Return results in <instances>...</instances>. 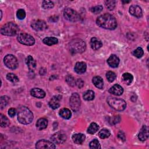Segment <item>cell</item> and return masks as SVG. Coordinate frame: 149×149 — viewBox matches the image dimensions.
I'll return each mask as SVG.
<instances>
[{"mask_svg": "<svg viewBox=\"0 0 149 149\" xmlns=\"http://www.w3.org/2000/svg\"><path fill=\"white\" fill-rule=\"evenodd\" d=\"M105 6L106 8L109 9V10H113L115 7V4H116V1H113V0H111V1H106L105 2Z\"/></svg>", "mask_w": 149, "mask_h": 149, "instance_id": "34", "label": "cell"}, {"mask_svg": "<svg viewBox=\"0 0 149 149\" xmlns=\"http://www.w3.org/2000/svg\"><path fill=\"white\" fill-rule=\"evenodd\" d=\"M69 50L73 54L82 53L86 50L85 42L81 39L76 38L72 40L69 44Z\"/></svg>", "mask_w": 149, "mask_h": 149, "instance_id": "4", "label": "cell"}, {"mask_svg": "<svg viewBox=\"0 0 149 149\" xmlns=\"http://www.w3.org/2000/svg\"><path fill=\"white\" fill-rule=\"evenodd\" d=\"M110 134H111V133L109 130L107 129H102L98 133L99 137L102 139H104L109 137Z\"/></svg>", "mask_w": 149, "mask_h": 149, "instance_id": "30", "label": "cell"}, {"mask_svg": "<svg viewBox=\"0 0 149 149\" xmlns=\"http://www.w3.org/2000/svg\"><path fill=\"white\" fill-rule=\"evenodd\" d=\"M59 115L66 119H69L70 118L71 115H72V113L70 112V111L68 109V108H62L60 110L59 113Z\"/></svg>", "mask_w": 149, "mask_h": 149, "instance_id": "26", "label": "cell"}, {"mask_svg": "<svg viewBox=\"0 0 149 149\" xmlns=\"http://www.w3.org/2000/svg\"><path fill=\"white\" fill-rule=\"evenodd\" d=\"M42 42L49 46L56 44L58 43V40L54 37H45V38L43 39Z\"/></svg>", "mask_w": 149, "mask_h": 149, "instance_id": "25", "label": "cell"}, {"mask_svg": "<svg viewBox=\"0 0 149 149\" xmlns=\"http://www.w3.org/2000/svg\"><path fill=\"white\" fill-rule=\"evenodd\" d=\"M90 46L94 50H98L102 46L101 41L97 37H93L90 40Z\"/></svg>", "mask_w": 149, "mask_h": 149, "instance_id": "19", "label": "cell"}, {"mask_svg": "<svg viewBox=\"0 0 149 149\" xmlns=\"http://www.w3.org/2000/svg\"><path fill=\"white\" fill-rule=\"evenodd\" d=\"M98 129H99L98 125L97 123L93 122L90 125L89 127H88L87 132L90 134H94L95 132H97L98 130Z\"/></svg>", "mask_w": 149, "mask_h": 149, "instance_id": "29", "label": "cell"}, {"mask_svg": "<svg viewBox=\"0 0 149 149\" xmlns=\"http://www.w3.org/2000/svg\"><path fill=\"white\" fill-rule=\"evenodd\" d=\"M96 23L100 27L108 30H114L117 26L116 19L109 13H105L98 17Z\"/></svg>", "mask_w": 149, "mask_h": 149, "instance_id": "1", "label": "cell"}, {"mask_svg": "<svg viewBox=\"0 0 149 149\" xmlns=\"http://www.w3.org/2000/svg\"><path fill=\"white\" fill-rule=\"evenodd\" d=\"M31 95L36 98H43L45 96V93L38 88H34L30 91Z\"/></svg>", "mask_w": 149, "mask_h": 149, "instance_id": "20", "label": "cell"}, {"mask_svg": "<svg viewBox=\"0 0 149 149\" xmlns=\"http://www.w3.org/2000/svg\"><path fill=\"white\" fill-rule=\"evenodd\" d=\"M87 69V66L86 63L84 62H77L74 66V71L78 74L84 73Z\"/></svg>", "mask_w": 149, "mask_h": 149, "instance_id": "17", "label": "cell"}, {"mask_svg": "<svg viewBox=\"0 0 149 149\" xmlns=\"http://www.w3.org/2000/svg\"><path fill=\"white\" fill-rule=\"evenodd\" d=\"M120 120V116L119 115H116V116H114L113 117H112L110 121H111V124L114 125V124H116V123L119 122Z\"/></svg>", "mask_w": 149, "mask_h": 149, "instance_id": "42", "label": "cell"}, {"mask_svg": "<svg viewBox=\"0 0 149 149\" xmlns=\"http://www.w3.org/2000/svg\"><path fill=\"white\" fill-rule=\"evenodd\" d=\"M61 98L62 96L59 95L52 97V98L50 100L48 103L49 107L53 109L58 108L60 106V101L61 100Z\"/></svg>", "mask_w": 149, "mask_h": 149, "instance_id": "14", "label": "cell"}, {"mask_svg": "<svg viewBox=\"0 0 149 149\" xmlns=\"http://www.w3.org/2000/svg\"><path fill=\"white\" fill-rule=\"evenodd\" d=\"M89 146H90V148H93H93H95V149L101 148V146H100V142L97 139H94L93 140H92L90 143Z\"/></svg>", "mask_w": 149, "mask_h": 149, "instance_id": "36", "label": "cell"}, {"mask_svg": "<svg viewBox=\"0 0 149 149\" xmlns=\"http://www.w3.org/2000/svg\"><path fill=\"white\" fill-rule=\"evenodd\" d=\"M86 136L82 133H77L72 136V140L74 143L77 144H81L85 140Z\"/></svg>", "mask_w": 149, "mask_h": 149, "instance_id": "21", "label": "cell"}, {"mask_svg": "<svg viewBox=\"0 0 149 149\" xmlns=\"http://www.w3.org/2000/svg\"><path fill=\"white\" fill-rule=\"evenodd\" d=\"M3 61L6 66L10 69H15L18 67L19 63L17 59L13 55L8 54L6 55L4 58Z\"/></svg>", "mask_w": 149, "mask_h": 149, "instance_id": "8", "label": "cell"}, {"mask_svg": "<svg viewBox=\"0 0 149 149\" xmlns=\"http://www.w3.org/2000/svg\"><path fill=\"white\" fill-rule=\"evenodd\" d=\"M54 3L50 1H43L42 3V6L45 9H48L54 7Z\"/></svg>", "mask_w": 149, "mask_h": 149, "instance_id": "38", "label": "cell"}, {"mask_svg": "<svg viewBox=\"0 0 149 149\" xmlns=\"http://www.w3.org/2000/svg\"><path fill=\"white\" fill-rule=\"evenodd\" d=\"M20 29L19 26L13 22H8L1 28L2 34L7 36H14L19 33Z\"/></svg>", "mask_w": 149, "mask_h": 149, "instance_id": "3", "label": "cell"}, {"mask_svg": "<svg viewBox=\"0 0 149 149\" xmlns=\"http://www.w3.org/2000/svg\"><path fill=\"white\" fill-rule=\"evenodd\" d=\"M103 7L102 5H97L90 8V10L92 13L94 14H98L102 10Z\"/></svg>", "mask_w": 149, "mask_h": 149, "instance_id": "40", "label": "cell"}, {"mask_svg": "<svg viewBox=\"0 0 149 149\" xmlns=\"http://www.w3.org/2000/svg\"><path fill=\"white\" fill-rule=\"evenodd\" d=\"M36 148L38 149H42V148H55V145L51 141L45 140H40L36 143Z\"/></svg>", "mask_w": 149, "mask_h": 149, "instance_id": "12", "label": "cell"}, {"mask_svg": "<svg viewBox=\"0 0 149 149\" xmlns=\"http://www.w3.org/2000/svg\"><path fill=\"white\" fill-rule=\"evenodd\" d=\"M109 92L115 95H120L123 92V89L120 85L115 84L109 88Z\"/></svg>", "mask_w": 149, "mask_h": 149, "instance_id": "18", "label": "cell"}, {"mask_svg": "<svg viewBox=\"0 0 149 149\" xmlns=\"http://www.w3.org/2000/svg\"><path fill=\"white\" fill-rule=\"evenodd\" d=\"M107 102L110 107L116 111H123L126 107V102L120 98L109 97L107 98Z\"/></svg>", "mask_w": 149, "mask_h": 149, "instance_id": "5", "label": "cell"}, {"mask_svg": "<svg viewBox=\"0 0 149 149\" xmlns=\"http://www.w3.org/2000/svg\"><path fill=\"white\" fill-rule=\"evenodd\" d=\"M16 16L20 20H23L26 17V12L24 10L22 9H20L17 11L16 13Z\"/></svg>", "mask_w": 149, "mask_h": 149, "instance_id": "41", "label": "cell"}, {"mask_svg": "<svg viewBox=\"0 0 149 149\" xmlns=\"http://www.w3.org/2000/svg\"><path fill=\"white\" fill-rule=\"evenodd\" d=\"M17 41L22 44L26 45H33L35 43L34 38L30 34L22 33H20L17 37Z\"/></svg>", "mask_w": 149, "mask_h": 149, "instance_id": "7", "label": "cell"}, {"mask_svg": "<svg viewBox=\"0 0 149 149\" xmlns=\"http://www.w3.org/2000/svg\"><path fill=\"white\" fill-rule=\"evenodd\" d=\"M9 102V98L7 96H2L1 97V109H2Z\"/></svg>", "mask_w": 149, "mask_h": 149, "instance_id": "33", "label": "cell"}, {"mask_svg": "<svg viewBox=\"0 0 149 149\" xmlns=\"http://www.w3.org/2000/svg\"><path fill=\"white\" fill-rule=\"evenodd\" d=\"M63 16L68 21L75 22L80 20L79 14L71 8H66L63 11Z\"/></svg>", "mask_w": 149, "mask_h": 149, "instance_id": "6", "label": "cell"}, {"mask_svg": "<svg viewBox=\"0 0 149 149\" xmlns=\"http://www.w3.org/2000/svg\"><path fill=\"white\" fill-rule=\"evenodd\" d=\"M31 27L36 31H43L47 29L48 26L46 22L42 20H34L31 22Z\"/></svg>", "mask_w": 149, "mask_h": 149, "instance_id": "11", "label": "cell"}, {"mask_svg": "<svg viewBox=\"0 0 149 149\" xmlns=\"http://www.w3.org/2000/svg\"><path fill=\"white\" fill-rule=\"evenodd\" d=\"M66 81L67 83L72 87L74 86V85L76 84V80H74V77L70 74H68L66 76Z\"/></svg>", "mask_w": 149, "mask_h": 149, "instance_id": "37", "label": "cell"}, {"mask_svg": "<svg viewBox=\"0 0 149 149\" xmlns=\"http://www.w3.org/2000/svg\"><path fill=\"white\" fill-rule=\"evenodd\" d=\"M0 118H1V126L2 127H5L9 125L10 124L9 120L6 116L1 113L0 115Z\"/></svg>", "mask_w": 149, "mask_h": 149, "instance_id": "31", "label": "cell"}, {"mask_svg": "<svg viewBox=\"0 0 149 149\" xmlns=\"http://www.w3.org/2000/svg\"><path fill=\"white\" fill-rule=\"evenodd\" d=\"M118 137L119 139H121V140H123V141H125V140H126V137H125V135L124 133L122 132H121V131H120V132L118 133Z\"/></svg>", "mask_w": 149, "mask_h": 149, "instance_id": "45", "label": "cell"}, {"mask_svg": "<svg viewBox=\"0 0 149 149\" xmlns=\"http://www.w3.org/2000/svg\"><path fill=\"white\" fill-rule=\"evenodd\" d=\"M66 139L67 137L66 134L62 131L56 132L53 134L51 137L52 141L57 144H61L63 143L66 140Z\"/></svg>", "mask_w": 149, "mask_h": 149, "instance_id": "10", "label": "cell"}, {"mask_svg": "<svg viewBox=\"0 0 149 149\" xmlns=\"http://www.w3.org/2000/svg\"><path fill=\"white\" fill-rule=\"evenodd\" d=\"M122 79L125 83L127 84H130L133 81V77L132 74L129 73H125L122 74Z\"/></svg>", "mask_w": 149, "mask_h": 149, "instance_id": "27", "label": "cell"}, {"mask_svg": "<svg viewBox=\"0 0 149 149\" xmlns=\"http://www.w3.org/2000/svg\"><path fill=\"white\" fill-rule=\"evenodd\" d=\"M94 93L92 90H87L83 94V98L87 101H91L94 98Z\"/></svg>", "mask_w": 149, "mask_h": 149, "instance_id": "28", "label": "cell"}, {"mask_svg": "<svg viewBox=\"0 0 149 149\" xmlns=\"http://www.w3.org/2000/svg\"><path fill=\"white\" fill-rule=\"evenodd\" d=\"M106 77L109 82H112L115 80V79L116 77V75L113 72L109 71L107 73Z\"/></svg>", "mask_w": 149, "mask_h": 149, "instance_id": "39", "label": "cell"}, {"mask_svg": "<svg viewBox=\"0 0 149 149\" xmlns=\"http://www.w3.org/2000/svg\"><path fill=\"white\" fill-rule=\"evenodd\" d=\"M25 62H26V63L27 64L29 70L33 71L35 69V68L36 67V62L31 55H29L26 58Z\"/></svg>", "mask_w": 149, "mask_h": 149, "instance_id": "22", "label": "cell"}, {"mask_svg": "<svg viewBox=\"0 0 149 149\" xmlns=\"http://www.w3.org/2000/svg\"><path fill=\"white\" fill-rule=\"evenodd\" d=\"M76 86L79 88H81L83 87L84 86V81L82 79H78L76 80Z\"/></svg>", "mask_w": 149, "mask_h": 149, "instance_id": "43", "label": "cell"}, {"mask_svg": "<svg viewBox=\"0 0 149 149\" xmlns=\"http://www.w3.org/2000/svg\"><path fill=\"white\" fill-rule=\"evenodd\" d=\"M143 54H144V51H143V49L141 47L137 48L133 52V55L134 56H135L136 57L138 58H140L142 57Z\"/></svg>", "mask_w": 149, "mask_h": 149, "instance_id": "35", "label": "cell"}, {"mask_svg": "<svg viewBox=\"0 0 149 149\" xmlns=\"http://www.w3.org/2000/svg\"><path fill=\"white\" fill-rule=\"evenodd\" d=\"M47 125L48 120H47V119L44 118L39 119L36 122V127L40 130L45 129L47 127Z\"/></svg>", "mask_w": 149, "mask_h": 149, "instance_id": "23", "label": "cell"}, {"mask_svg": "<svg viewBox=\"0 0 149 149\" xmlns=\"http://www.w3.org/2000/svg\"><path fill=\"white\" fill-rule=\"evenodd\" d=\"M107 63L109 66L112 68H116L119 65V59L116 55L112 54L108 59Z\"/></svg>", "mask_w": 149, "mask_h": 149, "instance_id": "16", "label": "cell"}, {"mask_svg": "<svg viewBox=\"0 0 149 149\" xmlns=\"http://www.w3.org/2000/svg\"><path fill=\"white\" fill-rule=\"evenodd\" d=\"M148 137V126L144 125L141 127L139 135L138 138L141 141H145L146 140Z\"/></svg>", "mask_w": 149, "mask_h": 149, "instance_id": "15", "label": "cell"}, {"mask_svg": "<svg viewBox=\"0 0 149 149\" xmlns=\"http://www.w3.org/2000/svg\"><path fill=\"white\" fill-rule=\"evenodd\" d=\"M129 12L132 15L136 17H141L143 14L141 8L139 6L136 5L130 6V7L129 8Z\"/></svg>", "mask_w": 149, "mask_h": 149, "instance_id": "13", "label": "cell"}, {"mask_svg": "<svg viewBox=\"0 0 149 149\" xmlns=\"http://www.w3.org/2000/svg\"><path fill=\"white\" fill-rule=\"evenodd\" d=\"M93 83L98 88L102 89L104 87V81L100 76H95L93 79Z\"/></svg>", "mask_w": 149, "mask_h": 149, "instance_id": "24", "label": "cell"}, {"mask_svg": "<svg viewBox=\"0 0 149 149\" xmlns=\"http://www.w3.org/2000/svg\"><path fill=\"white\" fill-rule=\"evenodd\" d=\"M6 78L8 80L12 83H17L19 81V78L18 77L12 73H9L6 75Z\"/></svg>", "mask_w": 149, "mask_h": 149, "instance_id": "32", "label": "cell"}, {"mask_svg": "<svg viewBox=\"0 0 149 149\" xmlns=\"http://www.w3.org/2000/svg\"><path fill=\"white\" fill-rule=\"evenodd\" d=\"M17 119L19 122L24 125L30 123L33 119L31 111L25 106H20L17 108Z\"/></svg>", "mask_w": 149, "mask_h": 149, "instance_id": "2", "label": "cell"}, {"mask_svg": "<svg viewBox=\"0 0 149 149\" xmlns=\"http://www.w3.org/2000/svg\"><path fill=\"white\" fill-rule=\"evenodd\" d=\"M16 112V111L15 108H10L8 111V115L10 117H13L15 115Z\"/></svg>", "mask_w": 149, "mask_h": 149, "instance_id": "44", "label": "cell"}, {"mask_svg": "<svg viewBox=\"0 0 149 149\" xmlns=\"http://www.w3.org/2000/svg\"><path fill=\"white\" fill-rule=\"evenodd\" d=\"M69 102L71 109L74 112H77L79 109L81 104L79 95L76 93H73L70 97Z\"/></svg>", "mask_w": 149, "mask_h": 149, "instance_id": "9", "label": "cell"}]
</instances>
